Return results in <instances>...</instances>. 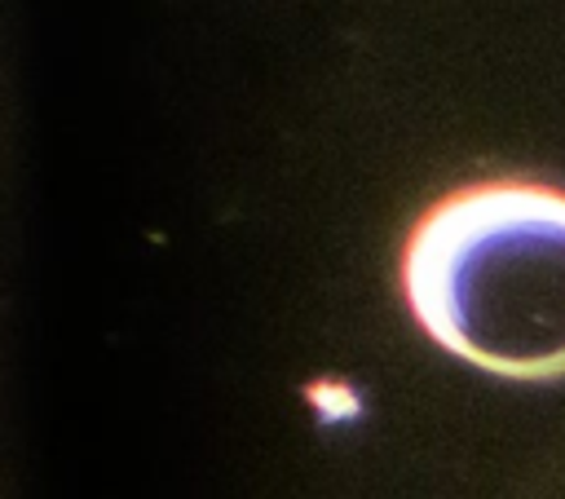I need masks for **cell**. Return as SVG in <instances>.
Instances as JSON below:
<instances>
[{
	"label": "cell",
	"mask_w": 565,
	"mask_h": 499,
	"mask_svg": "<svg viewBox=\"0 0 565 499\" xmlns=\"http://www.w3.org/2000/svg\"><path fill=\"white\" fill-rule=\"evenodd\" d=\"M402 291L455 358L508 380H561L565 190L525 177L446 190L406 234Z\"/></svg>",
	"instance_id": "cell-1"
}]
</instances>
